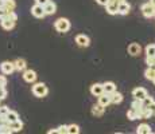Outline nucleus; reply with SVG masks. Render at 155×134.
<instances>
[{
	"label": "nucleus",
	"mask_w": 155,
	"mask_h": 134,
	"mask_svg": "<svg viewBox=\"0 0 155 134\" xmlns=\"http://www.w3.org/2000/svg\"><path fill=\"white\" fill-rule=\"evenodd\" d=\"M54 27L58 32H62V34H64V32H68L70 30V22H69V19H66V17H59V19L55 20Z\"/></svg>",
	"instance_id": "obj_1"
},
{
	"label": "nucleus",
	"mask_w": 155,
	"mask_h": 134,
	"mask_svg": "<svg viewBox=\"0 0 155 134\" xmlns=\"http://www.w3.org/2000/svg\"><path fill=\"white\" fill-rule=\"evenodd\" d=\"M47 93H49V89L45 83H35L32 86V94L35 95L37 98H43L46 97Z\"/></svg>",
	"instance_id": "obj_2"
},
{
	"label": "nucleus",
	"mask_w": 155,
	"mask_h": 134,
	"mask_svg": "<svg viewBox=\"0 0 155 134\" xmlns=\"http://www.w3.org/2000/svg\"><path fill=\"white\" fill-rule=\"evenodd\" d=\"M140 11H142L143 16L147 17V19H150V17H154L155 16V5H153L150 2L144 3V4L142 5Z\"/></svg>",
	"instance_id": "obj_3"
},
{
	"label": "nucleus",
	"mask_w": 155,
	"mask_h": 134,
	"mask_svg": "<svg viewBox=\"0 0 155 134\" xmlns=\"http://www.w3.org/2000/svg\"><path fill=\"white\" fill-rule=\"evenodd\" d=\"M31 14L34 17H38V19H43L46 16V12H45V7L42 4H38L35 3L34 5L31 7Z\"/></svg>",
	"instance_id": "obj_4"
},
{
	"label": "nucleus",
	"mask_w": 155,
	"mask_h": 134,
	"mask_svg": "<svg viewBox=\"0 0 155 134\" xmlns=\"http://www.w3.org/2000/svg\"><path fill=\"white\" fill-rule=\"evenodd\" d=\"M0 70H2L3 74H5V75H10V74H12L16 68H15V64L14 62H10V61H5L3 62L2 64H0Z\"/></svg>",
	"instance_id": "obj_5"
},
{
	"label": "nucleus",
	"mask_w": 155,
	"mask_h": 134,
	"mask_svg": "<svg viewBox=\"0 0 155 134\" xmlns=\"http://www.w3.org/2000/svg\"><path fill=\"white\" fill-rule=\"evenodd\" d=\"M148 95L147 90H146L144 87H136L132 90V97L134 99H138V101H143L146 97Z\"/></svg>",
	"instance_id": "obj_6"
},
{
	"label": "nucleus",
	"mask_w": 155,
	"mask_h": 134,
	"mask_svg": "<svg viewBox=\"0 0 155 134\" xmlns=\"http://www.w3.org/2000/svg\"><path fill=\"white\" fill-rule=\"evenodd\" d=\"M127 51L131 56H138V55H140V52H142V46L139 43H135V42H134V43L128 44Z\"/></svg>",
	"instance_id": "obj_7"
},
{
	"label": "nucleus",
	"mask_w": 155,
	"mask_h": 134,
	"mask_svg": "<svg viewBox=\"0 0 155 134\" xmlns=\"http://www.w3.org/2000/svg\"><path fill=\"white\" fill-rule=\"evenodd\" d=\"M76 43L78 44L80 47H89V44H91V39H89L88 35L85 34H80L76 36Z\"/></svg>",
	"instance_id": "obj_8"
},
{
	"label": "nucleus",
	"mask_w": 155,
	"mask_h": 134,
	"mask_svg": "<svg viewBox=\"0 0 155 134\" xmlns=\"http://www.w3.org/2000/svg\"><path fill=\"white\" fill-rule=\"evenodd\" d=\"M105 10L109 15H116L119 14V3L117 2H113V0H109L105 5Z\"/></svg>",
	"instance_id": "obj_9"
},
{
	"label": "nucleus",
	"mask_w": 155,
	"mask_h": 134,
	"mask_svg": "<svg viewBox=\"0 0 155 134\" xmlns=\"http://www.w3.org/2000/svg\"><path fill=\"white\" fill-rule=\"evenodd\" d=\"M15 23L12 19H10L8 16H5L4 19H0V26H2L3 30H5V31H10V30H12L15 27Z\"/></svg>",
	"instance_id": "obj_10"
},
{
	"label": "nucleus",
	"mask_w": 155,
	"mask_h": 134,
	"mask_svg": "<svg viewBox=\"0 0 155 134\" xmlns=\"http://www.w3.org/2000/svg\"><path fill=\"white\" fill-rule=\"evenodd\" d=\"M37 73L34 70H25L23 71V79L27 83H34L37 80Z\"/></svg>",
	"instance_id": "obj_11"
},
{
	"label": "nucleus",
	"mask_w": 155,
	"mask_h": 134,
	"mask_svg": "<svg viewBox=\"0 0 155 134\" xmlns=\"http://www.w3.org/2000/svg\"><path fill=\"white\" fill-rule=\"evenodd\" d=\"M91 94L93 97H97L99 98L101 94H104V86L103 83H94V85L91 86Z\"/></svg>",
	"instance_id": "obj_12"
},
{
	"label": "nucleus",
	"mask_w": 155,
	"mask_h": 134,
	"mask_svg": "<svg viewBox=\"0 0 155 134\" xmlns=\"http://www.w3.org/2000/svg\"><path fill=\"white\" fill-rule=\"evenodd\" d=\"M92 115H94V117H103L104 111H105V107L103 105H100V103H97V105H93L92 106Z\"/></svg>",
	"instance_id": "obj_13"
},
{
	"label": "nucleus",
	"mask_w": 155,
	"mask_h": 134,
	"mask_svg": "<svg viewBox=\"0 0 155 134\" xmlns=\"http://www.w3.org/2000/svg\"><path fill=\"white\" fill-rule=\"evenodd\" d=\"M14 64H15L16 71H25L26 68H27V62H26V59H23V58H18L16 61L14 62Z\"/></svg>",
	"instance_id": "obj_14"
},
{
	"label": "nucleus",
	"mask_w": 155,
	"mask_h": 134,
	"mask_svg": "<svg viewBox=\"0 0 155 134\" xmlns=\"http://www.w3.org/2000/svg\"><path fill=\"white\" fill-rule=\"evenodd\" d=\"M99 103H100V105H103L104 107L109 106V105L112 103V101H111V94H107V93L101 94L100 97H99Z\"/></svg>",
	"instance_id": "obj_15"
},
{
	"label": "nucleus",
	"mask_w": 155,
	"mask_h": 134,
	"mask_svg": "<svg viewBox=\"0 0 155 134\" xmlns=\"http://www.w3.org/2000/svg\"><path fill=\"white\" fill-rule=\"evenodd\" d=\"M43 7H45V12H46V15H54L57 12V4L54 2L46 3Z\"/></svg>",
	"instance_id": "obj_16"
},
{
	"label": "nucleus",
	"mask_w": 155,
	"mask_h": 134,
	"mask_svg": "<svg viewBox=\"0 0 155 134\" xmlns=\"http://www.w3.org/2000/svg\"><path fill=\"white\" fill-rule=\"evenodd\" d=\"M131 11V4L128 2H123L119 4V15H128Z\"/></svg>",
	"instance_id": "obj_17"
},
{
	"label": "nucleus",
	"mask_w": 155,
	"mask_h": 134,
	"mask_svg": "<svg viewBox=\"0 0 155 134\" xmlns=\"http://www.w3.org/2000/svg\"><path fill=\"white\" fill-rule=\"evenodd\" d=\"M127 118H128V120H131V121L140 120V113H139L136 109H134V107H131V109L127 111Z\"/></svg>",
	"instance_id": "obj_18"
},
{
	"label": "nucleus",
	"mask_w": 155,
	"mask_h": 134,
	"mask_svg": "<svg viewBox=\"0 0 155 134\" xmlns=\"http://www.w3.org/2000/svg\"><path fill=\"white\" fill-rule=\"evenodd\" d=\"M136 133H138V134H151V133H153V130H151L150 125L142 123V125H139V126L136 127Z\"/></svg>",
	"instance_id": "obj_19"
},
{
	"label": "nucleus",
	"mask_w": 155,
	"mask_h": 134,
	"mask_svg": "<svg viewBox=\"0 0 155 134\" xmlns=\"http://www.w3.org/2000/svg\"><path fill=\"white\" fill-rule=\"evenodd\" d=\"M123 99H124L123 94L119 93V91H115V93L111 94V101H112L113 105H119V103H121L123 102Z\"/></svg>",
	"instance_id": "obj_20"
},
{
	"label": "nucleus",
	"mask_w": 155,
	"mask_h": 134,
	"mask_svg": "<svg viewBox=\"0 0 155 134\" xmlns=\"http://www.w3.org/2000/svg\"><path fill=\"white\" fill-rule=\"evenodd\" d=\"M103 86H104V93L107 94H112L116 91V85L113 82H104Z\"/></svg>",
	"instance_id": "obj_21"
},
{
	"label": "nucleus",
	"mask_w": 155,
	"mask_h": 134,
	"mask_svg": "<svg viewBox=\"0 0 155 134\" xmlns=\"http://www.w3.org/2000/svg\"><path fill=\"white\" fill-rule=\"evenodd\" d=\"M10 127H11V130H12L14 133L20 132V130L23 129V122L20 121V120L14 121V122H10Z\"/></svg>",
	"instance_id": "obj_22"
},
{
	"label": "nucleus",
	"mask_w": 155,
	"mask_h": 134,
	"mask_svg": "<svg viewBox=\"0 0 155 134\" xmlns=\"http://www.w3.org/2000/svg\"><path fill=\"white\" fill-rule=\"evenodd\" d=\"M144 76H146V79L153 80L155 78V66H148L147 68H146Z\"/></svg>",
	"instance_id": "obj_23"
},
{
	"label": "nucleus",
	"mask_w": 155,
	"mask_h": 134,
	"mask_svg": "<svg viewBox=\"0 0 155 134\" xmlns=\"http://www.w3.org/2000/svg\"><path fill=\"white\" fill-rule=\"evenodd\" d=\"M4 8L8 11V12H11V11H15V8H16V2H15V0H5Z\"/></svg>",
	"instance_id": "obj_24"
},
{
	"label": "nucleus",
	"mask_w": 155,
	"mask_h": 134,
	"mask_svg": "<svg viewBox=\"0 0 155 134\" xmlns=\"http://www.w3.org/2000/svg\"><path fill=\"white\" fill-rule=\"evenodd\" d=\"M80 133V126L76 123L68 125V134H78Z\"/></svg>",
	"instance_id": "obj_25"
},
{
	"label": "nucleus",
	"mask_w": 155,
	"mask_h": 134,
	"mask_svg": "<svg viewBox=\"0 0 155 134\" xmlns=\"http://www.w3.org/2000/svg\"><path fill=\"white\" fill-rule=\"evenodd\" d=\"M7 120L8 122H14V121H18L19 120V114H18L16 111H14V110H10L7 114Z\"/></svg>",
	"instance_id": "obj_26"
},
{
	"label": "nucleus",
	"mask_w": 155,
	"mask_h": 134,
	"mask_svg": "<svg viewBox=\"0 0 155 134\" xmlns=\"http://www.w3.org/2000/svg\"><path fill=\"white\" fill-rule=\"evenodd\" d=\"M144 51H146V56H155V44H148Z\"/></svg>",
	"instance_id": "obj_27"
},
{
	"label": "nucleus",
	"mask_w": 155,
	"mask_h": 134,
	"mask_svg": "<svg viewBox=\"0 0 155 134\" xmlns=\"http://www.w3.org/2000/svg\"><path fill=\"white\" fill-rule=\"evenodd\" d=\"M153 102H154L153 97H148V95H147V97L144 98V99L142 101V103H143V107H147V106H150V105H151V103H153Z\"/></svg>",
	"instance_id": "obj_28"
},
{
	"label": "nucleus",
	"mask_w": 155,
	"mask_h": 134,
	"mask_svg": "<svg viewBox=\"0 0 155 134\" xmlns=\"http://www.w3.org/2000/svg\"><path fill=\"white\" fill-rule=\"evenodd\" d=\"M68 133V125H61V126L57 127V134H64Z\"/></svg>",
	"instance_id": "obj_29"
},
{
	"label": "nucleus",
	"mask_w": 155,
	"mask_h": 134,
	"mask_svg": "<svg viewBox=\"0 0 155 134\" xmlns=\"http://www.w3.org/2000/svg\"><path fill=\"white\" fill-rule=\"evenodd\" d=\"M5 97H7V90H5V87L0 86V101L5 99Z\"/></svg>",
	"instance_id": "obj_30"
},
{
	"label": "nucleus",
	"mask_w": 155,
	"mask_h": 134,
	"mask_svg": "<svg viewBox=\"0 0 155 134\" xmlns=\"http://www.w3.org/2000/svg\"><path fill=\"white\" fill-rule=\"evenodd\" d=\"M10 111V107L8 106H0V114L2 115H7Z\"/></svg>",
	"instance_id": "obj_31"
},
{
	"label": "nucleus",
	"mask_w": 155,
	"mask_h": 134,
	"mask_svg": "<svg viewBox=\"0 0 155 134\" xmlns=\"http://www.w3.org/2000/svg\"><path fill=\"white\" fill-rule=\"evenodd\" d=\"M0 86H3V87H5L7 86V76L4 75H0Z\"/></svg>",
	"instance_id": "obj_32"
},
{
	"label": "nucleus",
	"mask_w": 155,
	"mask_h": 134,
	"mask_svg": "<svg viewBox=\"0 0 155 134\" xmlns=\"http://www.w3.org/2000/svg\"><path fill=\"white\" fill-rule=\"evenodd\" d=\"M7 15H8V11L4 7H0V19H4Z\"/></svg>",
	"instance_id": "obj_33"
},
{
	"label": "nucleus",
	"mask_w": 155,
	"mask_h": 134,
	"mask_svg": "<svg viewBox=\"0 0 155 134\" xmlns=\"http://www.w3.org/2000/svg\"><path fill=\"white\" fill-rule=\"evenodd\" d=\"M8 17H10V19H12L14 22H16L18 20V15L15 14V11H11V12H8V15H7Z\"/></svg>",
	"instance_id": "obj_34"
},
{
	"label": "nucleus",
	"mask_w": 155,
	"mask_h": 134,
	"mask_svg": "<svg viewBox=\"0 0 155 134\" xmlns=\"http://www.w3.org/2000/svg\"><path fill=\"white\" fill-rule=\"evenodd\" d=\"M50 0H35V3H38V4H42V5H45L46 3H49Z\"/></svg>",
	"instance_id": "obj_35"
},
{
	"label": "nucleus",
	"mask_w": 155,
	"mask_h": 134,
	"mask_svg": "<svg viewBox=\"0 0 155 134\" xmlns=\"http://www.w3.org/2000/svg\"><path fill=\"white\" fill-rule=\"evenodd\" d=\"M96 2H97V3H99V4H100V5H107V3H108V2H109V0H96Z\"/></svg>",
	"instance_id": "obj_36"
},
{
	"label": "nucleus",
	"mask_w": 155,
	"mask_h": 134,
	"mask_svg": "<svg viewBox=\"0 0 155 134\" xmlns=\"http://www.w3.org/2000/svg\"><path fill=\"white\" fill-rule=\"evenodd\" d=\"M148 107V109H150V110H153V111L155 113V101H154V102L153 103H151V105L150 106H147Z\"/></svg>",
	"instance_id": "obj_37"
},
{
	"label": "nucleus",
	"mask_w": 155,
	"mask_h": 134,
	"mask_svg": "<svg viewBox=\"0 0 155 134\" xmlns=\"http://www.w3.org/2000/svg\"><path fill=\"white\" fill-rule=\"evenodd\" d=\"M4 3H5V0H0V7H4Z\"/></svg>",
	"instance_id": "obj_38"
},
{
	"label": "nucleus",
	"mask_w": 155,
	"mask_h": 134,
	"mask_svg": "<svg viewBox=\"0 0 155 134\" xmlns=\"http://www.w3.org/2000/svg\"><path fill=\"white\" fill-rule=\"evenodd\" d=\"M150 3H151L153 5H155V0H150Z\"/></svg>",
	"instance_id": "obj_39"
},
{
	"label": "nucleus",
	"mask_w": 155,
	"mask_h": 134,
	"mask_svg": "<svg viewBox=\"0 0 155 134\" xmlns=\"http://www.w3.org/2000/svg\"><path fill=\"white\" fill-rule=\"evenodd\" d=\"M151 82H153V83H154V86H155V78H154L153 80H151Z\"/></svg>",
	"instance_id": "obj_40"
}]
</instances>
